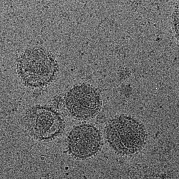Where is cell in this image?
Listing matches in <instances>:
<instances>
[{
	"label": "cell",
	"instance_id": "6da1fadb",
	"mask_svg": "<svg viewBox=\"0 0 179 179\" xmlns=\"http://www.w3.org/2000/svg\"><path fill=\"white\" fill-rule=\"evenodd\" d=\"M106 138L110 146L120 153L134 152L142 144L145 131L135 120L125 116L111 120L106 129Z\"/></svg>",
	"mask_w": 179,
	"mask_h": 179
},
{
	"label": "cell",
	"instance_id": "7a4b0ae2",
	"mask_svg": "<svg viewBox=\"0 0 179 179\" xmlns=\"http://www.w3.org/2000/svg\"><path fill=\"white\" fill-rule=\"evenodd\" d=\"M65 100L69 113L78 119L92 118L98 113L102 107L101 96L98 90L86 84L72 87L67 93Z\"/></svg>",
	"mask_w": 179,
	"mask_h": 179
},
{
	"label": "cell",
	"instance_id": "3957f363",
	"mask_svg": "<svg viewBox=\"0 0 179 179\" xmlns=\"http://www.w3.org/2000/svg\"><path fill=\"white\" fill-rule=\"evenodd\" d=\"M101 141L100 133L95 126L88 124L80 125L74 127L69 135V150L76 158H87L98 151Z\"/></svg>",
	"mask_w": 179,
	"mask_h": 179
},
{
	"label": "cell",
	"instance_id": "277c9868",
	"mask_svg": "<svg viewBox=\"0 0 179 179\" xmlns=\"http://www.w3.org/2000/svg\"><path fill=\"white\" fill-rule=\"evenodd\" d=\"M29 60L21 62L18 66V75L23 82L33 87L49 83L57 72L56 63L45 59Z\"/></svg>",
	"mask_w": 179,
	"mask_h": 179
}]
</instances>
